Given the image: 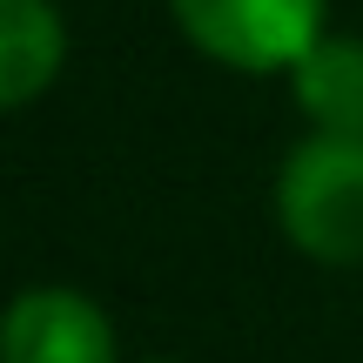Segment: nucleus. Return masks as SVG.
<instances>
[{"label": "nucleus", "instance_id": "1", "mask_svg": "<svg viewBox=\"0 0 363 363\" xmlns=\"http://www.w3.org/2000/svg\"><path fill=\"white\" fill-rule=\"evenodd\" d=\"M283 235L316 262L350 269L363 262V142L357 135H310L289 148L276 182Z\"/></svg>", "mask_w": 363, "mask_h": 363}, {"label": "nucleus", "instance_id": "2", "mask_svg": "<svg viewBox=\"0 0 363 363\" xmlns=\"http://www.w3.org/2000/svg\"><path fill=\"white\" fill-rule=\"evenodd\" d=\"M182 34L222 67L276 74L323 40V0H169Z\"/></svg>", "mask_w": 363, "mask_h": 363}, {"label": "nucleus", "instance_id": "3", "mask_svg": "<svg viewBox=\"0 0 363 363\" xmlns=\"http://www.w3.org/2000/svg\"><path fill=\"white\" fill-rule=\"evenodd\" d=\"M0 363H115V330L74 289H27L0 316Z\"/></svg>", "mask_w": 363, "mask_h": 363}, {"label": "nucleus", "instance_id": "4", "mask_svg": "<svg viewBox=\"0 0 363 363\" xmlns=\"http://www.w3.org/2000/svg\"><path fill=\"white\" fill-rule=\"evenodd\" d=\"M296 108L316 121V135H357L363 142V40L323 34L296 67H289Z\"/></svg>", "mask_w": 363, "mask_h": 363}, {"label": "nucleus", "instance_id": "5", "mask_svg": "<svg viewBox=\"0 0 363 363\" xmlns=\"http://www.w3.org/2000/svg\"><path fill=\"white\" fill-rule=\"evenodd\" d=\"M67 61L54 0H0V108H27Z\"/></svg>", "mask_w": 363, "mask_h": 363}]
</instances>
